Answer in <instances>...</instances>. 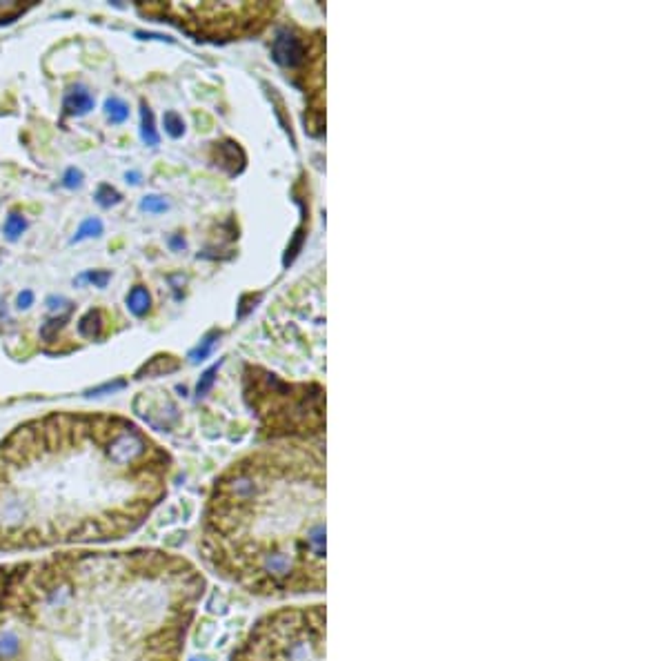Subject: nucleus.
I'll use <instances>...</instances> for the list:
<instances>
[{"instance_id":"nucleus-18","label":"nucleus","mask_w":667,"mask_h":661,"mask_svg":"<svg viewBox=\"0 0 667 661\" xmlns=\"http://www.w3.org/2000/svg\"><path fill=\"white\" fill-rule=\"evenodd\" d=\"M218 368H220V361H218L216 365H211L207 372H203L201 381H198V385H196V395H198V397H205L207 392L211 390V385H214V381H216Z\"/></svg>"},{"instance_id":"nucleus-3","label":"nucleus","mask_w":667,"mask_h":661,"mask_svg":"<svg viewBox=\"0 0 667 661\" xmlns=\"http://www.w3.org/2000/svg\"><path fill=\"white\" fill-rule=\"evenodd\" d=\"M272 54L278 65L294 69L305 61V43L294 30H280L272 43Z\"/></svg>"},{"instance_id":"nucleus-24","label":"nucleus","mask_w":667,"mask_h":661,"mask_svg":"<svg viewBox=\"0 0 667 661\" xmlns=\"http://www.w3.org/2000/svg\"><path fill=\"white\" fill-rule=\"evenodd\" d=\"M63 321H65V319H58V321H49L47 326L42 328V336H45V339H51V332H54V330H58V328L63 326Z\"/></svg>"},{"instance_id":"nucleus-13","label":"nucleus","mask_w":667,"mask_h":661,"mask_svg":"<svg viewBox=\"0 0 667 661\" xmlns=\"http://www.w3.org/2000/svg\"><path fill=\"white\" fill-rule=\"evenodd\" d=\"M216 339H218V332L214 330V332H209L205 339L198 343V347H194L192 352H189V359L194 361V363H198V361H205L207 357H209V352H211V347L216 345Z\"/></svg>"},{"instance_id":"nucleus-6","label":"nucleus","mask_w":667,"mask_h":661,"mask_svg":"<svg viewBox=\"0 0 667 661\" xmlns=\"http://www.w3.org/2000/svg\"><path fill=\"white\" fill-rule=\"evenodd\" d=\"M20 637L16 630L5 628L0 630V661H9L13 657H18L20 653Z\"/></svg>"},{"instance_id":"nucleus-26","label":"nucleus","mask_w":667,"mask_h":661,"mask_svg":"<svg viewBox=\"0 0 667 661\" xmlns=\"http://www.w3.org/2000/svg\"><path fill=\"white\" fill-rule=\"evenodd\" d=\"M172 245L174 247H185V241H182V238H172Z\"/></svg>"},{"instance_id":"nucleus-14","label":"nucleus","mask_w":667,"mask_h":661,"mask_svg":"<svg viewBox=\"0 0 667 661\" xmlns=\"http://www.w3.org/2000/svg\"><path fill=\"white\" fill-rule=\"evenodd\" d=\"M25 228H27L25 216H20V214L13 212V214H9V216H7L3 232H5V236L9 238V241H16V238L25 232Z\"/></svg>"},{"instance_id":"nucleus-27","label":"nucleus","mask_w":667,"mask_h":661,"mask_svg":"<svg viewBox=\"0 0 667 661\" xmlns=\"http://www.w3.org/2000/svg\"><path fill=\"white\" fill-rule=\"evenodd\" d=\"M189 661H211V659H207V657H201V659L194 657V659H189Z\"/></svg>"},{"instance_id":"nucleus-22","label":"nucleus","mask_w":667,"mask_h":661,"mask_svg":"<svg viewBox=\"0 0 667 661\" xmlns=\"http://www.w3.org/2000/svg\"><path fill=\"white\" fill-rule=\"evenodd\" d=\"M125 388V381H113V383H105V385H98L94 390L87 392V397H94V395H103V392H116V390H123Z\"/></svg>"},{"instance_id":"nucleus-23","label":"nucleus","mask_w":667,"mask_h":661,"mask_svg":"<svg viewBox=\"0 0 667 661\" xmlns=\"http://www.w3.org/2000/svg\"><path fill=\"white\" fill-rule=\"evenodd\" d=\"M18 307L20 309H27V307H32V303H34V292L32 290H25V292H20L18 294Z\"/></svg>"},{"instance_id":"nucleus-7","label":"nucleus","mask_w":667,"mask_h":661,"mask_svg":"<svg viewBox=\"0 0 667 661\" xmlns=\"http://www.w3.org/2000/svg\"><path fill=\"white\" fill-rule=\"evenodd\" d=\"M101 330H103V314L101 309H89L87 314H85L78 323V332L85 339H98L101 336Z\"/></svg>"},{"instance_id":"nucleus-9","label":"nucleus","mask_w":667,"mask_h":661,"mask_svg":"<svg viewBox=\"0 0 667 661\" xmlns=\"http://www.w3.org/2000/svg\"><path fill=\"white\" fill-rule=\"evenodd\" d=\"M178 368V361L174 357H156L149 363L143 365V370L138 372V376H154V374H163V372H172Z\"/></svg>"},{"instance_id":"nucleus-16","label":"nucleus","mask_w":667,"mask_h":661,"mask_svg":"<svg viewBox=\"0 0 667 661\" xmlns=\"http://www.w3.org/2000/svg\"><path fill=\"white\" fill-rule=\"evenodd\" d=\"M120 199H123V196L113 190L111 185H101V187H98V192H96V203L101 207H111V205L120 203Z\"/></svg>"},{"instance_id":"nucleus-5","label":"nucleus","mask_w":667,"mask_h":661,"mask_svg":"<svg viewBox=\"0 0 667 661\" xmlns=\"http://www.w3.org/2000/svg\"><path fill=\"white\" fill-rule=\"evenodd\" d=\"M63 109H65V114H69V116H85V114H89V111L94 109V96L85 89V87H74V89H69L67 92V96H65V101H63Z\"/></svg>"},{"instance_id":"nucleus-20","label":"nucleus","mask_w":667,"mask_h":661,"mask_svg":"<svg viewBox=\"0 0 667 661\" xmlns=\"http://www.w3.org/2000/svg\"><path fill=\"white\" fill-rule=\"evenodd\" d=\"M45 305H47L49 312H65V309L72 307V301H67L65 297H56V294H51V297H47Z\"/></svg>"},{"instance_id":"nucleus-4","label":"nucleus","mask_w":667,"mask_h":661,"mask_svg":"<svg viewBox=\"0 0 667 661\" xmlns=\"http://www.w3.org/2000/svg\"><path fill=\"white\" fill-rule=\"evenodd\" d=\"M147 452V441L136 430H125L109 443V457L116 463H132Z\"/></svg>"},{"instance_id":"nucleus-19","label":"nucleus","mask_w":667,"mask_h":661,"mask_svg":"<svg viewBox=\"0 0 667 661\" xmlns=\"http://www.w3.org/2000/svg\"><path fill=\"white\" fill-rule=\"evenodd\" d=\"M169 207V203L163 199V196H145L143 201H140V209H145V212H151V214H161Z\"/></svg>"},{"instance_id":"nucleus-17","label":"nucleus","mask_w":667,"mask_h":661,"mask_svg":"<svg viewBox=\"0 0 667 661\" xmlns=\"http://www.w3.org/2000/svg\"><path fill=\"white\" fill-rule=\"evenodd\" d=\"M163 123H165V132L172 138H178V136H182V132H185V123H182V118L176 114V111H167Z\"/></svg>"},{"instance_id":"nucleus-12","label":"nucleus","mask_w":667,"mask_h":661,"mask_svg":"<svg viewBox=\"0 0 667 661\" xmlns=\"http://www.w3.org/2000/svg\"><path fill=\"white\" fill-rule=\"evenodd\" d=\"M101 234H103V223L98 218H87V221L80 223V228L76 230L72 243H80V241H85V238H94V236H101Z\"/></svg>"},{"instance_id":"nucleus-15","label":"nucleus","mask_w":667,"mask_h":661,"mask_svg":"<svg viewBox=\"0 0 667 661\" xmlns=\"http://www.w3.org/2000/svg\"><path fill=\"white\" fill-rule=\"evenodd\" d=\"M109 278H111V272H107V270H89V272H85V274H80L76 278V285H80V283L87 280V283H92L94 288H107Z\"/></svg>"},{"instance_id":"nucleus-8","label":"nucleus","mask_w":667,"mask_h":661,"mask_svg":"<svg viewBox=\"0 0 667 661\" xmlns=\"http://www.w3.org/2000/svg\"><path fill=\"white\" fill-rule=\"evenodd\" d=\"M149 305H151V297L145 288H134L130 294H127V307H130V312L136 314V316H143L149 312Z\"/></svg>"},{"instance_id":"nucleus-11","label":"nucleus","mask_w":667,"mask_h":661,"mask_svg":"<svg viewBox=\"0 0 667 661\" xmlns=\"http://www.w3.org/2000/svg\"><path fill=\"white\" fill-rule=\"evenodd\" d=\"M105 114L111 123L120 125L130 118V107H127V103H123L120 98H109V101L105 103Z\"/></svg>"},{"instance_id":"nucleus-21","label":"nucleus","mask_w":667,"mask_h":661,"mask_svg":"<svg viewBox=\"0 0 667 661\" xmlns=\"http://www.w3.org/2000/svg\"><path fill=\"white\" fill-rule=\"evenodd\" d=\"M63 183H65V187H69V190L80 187L82 185V172L76 170V167H69V170L65 172V176H63Z\"/></svg>"},{"instance_id":"nucleus-2","label":"nucleus","mask_w":667,"mask_h":661,"mask_svg":"<svg viewBox=\"0 0 667 661\" xmlns=\"http://www.w3.org/2000/svg\"><path fill=\"white\" fill-rule=\"evenodd\" d=\"M328 612L323 603L265 614L232 661H325Z\"/></svg>"},{"instance_id":"nucleus-10","label":"nucleus","mask_w":667,"mask_h":661,"mask_svg":"<svg viewBox=\"0 0 667 661\" xmlns=\"http://www.w3.org/2000/svg\"><path fill=\"white\" fill-rule=\"evenodd\" d=\"M140 116H143V128H140V134H143V140L147 145H158L161 143V136L156 132V125H154V114L147 105H143V111H140Z\"/></svg>"},{"instance_id":"nucleus-25","label":"nucleus","mask_w":667,"mask_h":661,"mask_svg":"<svg viewBox=\"0 0 667 661\" xmlns=\"http://www.w3.org/2000/svg\"><path fill=\"white\" fill-rule=\"evenodd\" d=\"M138 178H140V174H138V172H127V180L138 183Z\"/></svg>"},{"instance_id":"nucleus-1","label":"nucleus","mask_w":667,"mask_h":661,"mask_svg":"<svg viewBox=\"0 0 667 661\" xmlns=\"http://www.w3.org/2000/svg\"><path fill=\"white\" fill-rule=\"evenodd\" d=\"M207 564L254 595H323L325 466L305 447L240 461L216 483L205 514Z\"/></svg>"}]
</instances>
